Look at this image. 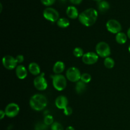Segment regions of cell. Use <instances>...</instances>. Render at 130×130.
<instances>
[{
	"label": "cell",
	"instance_id": "6da1fadb",
	"mask_svg": "<svg viewBox=\"0 0 130 130\" xmlns=\"http://www.w3.org/2000/svg\"><path fill=\"white\" fill-rule=\"evenodd\" d=\"M98 18V12L95 9L90 8L81 12L79 15V20L83 25L91 27L95 24Z\"/></svg>",
	"mask_w": 130,
	"mask_h": 130
},
{
	"label": "cell",
	"instance_id": "7a4b0ae2",
	"mask_svg": "<svg viewBox=\"0 0 130 130\" xmlns=\"http://www.w3.org/2000/svg\"><path fill=\"white\" fill-rule=\"evenodd\" d=\"M47 103V99L44 95L42 94H35L30 98L29 105L33 110L40 111L46 107Z\"/></svg>",
	"mask_w": 130,
	"mask_h": 130
},
{
	"label": "cell",
	"instance_id": "3957f363",
	"mask_svg": "<svg viewBox=\"0 0 130 130\" xmlns=\"http://www.w3.org/2000/svg\"><path fill=\"white\" fill-rule=\"evenodd\" d=\"M52 78L53 86L57 91H62L67 86V79L64 76L61 74H55L51 76Z\"/></svg>",
	"mask_w": 130,
	"mask_h": 130
},
{
	"label": "cell",
	"instance_id": "277c9868",
	"mask_svg": "<svg viewBox=\"0 0 130 130\" xmlns=\"http://www.w3.org/2000/svg\"><path fill=\"white\" fill-rule=\"evenodd\" d=\"M96 52L99 57L102 58L109 57L111 54V50L109 44L105 42H100L96 46Z\"/></svg>",
	"mask_w": 130,
	"mask_h": 130
},
{
	"label": "cell",
	"instance_id": "5b68a950",
	"mask_svg": "<svg viewBox=\"0 0 130 130\" xmlns=\"http://www.w3.org/2000/svg\"><path fill=\"white\" fill-rule=\"evenodd\" d=\"M43 17L44 19L52 22L58 21L59 18V13L55 9L52 7L46 8L43 11Z\"/></svg>",
	"mask_w": 130,
	"mask_h": 130
},
{
	"label": "cell",
	"instance_id": "8992f818",
	"mask_svg": "<svg viewBox=\"0 0 130 130\" xmlns=\"http://www.w3.org/2000/svg\"><path fill=\"white\" fill-rule=\"evenodd\" d=\"M81 72L79 70L74 67H70L66 72V77L69 81L73 83H77L81 79Z\"/></svg>",
	"mask_w": 130,
	"mask_h": 130
},
{
	"label": "cell",
	"instance_id": "52a82bcc",
	"mask_svg": "<svg viewBox=\"0 0 130 130\" xmlns=\"http://www.w3.org/2000/svg\"><path fill=\"white\" fill-rule=\"evenodd\" d=\"M44 75V73H42L39 76H36L34 79V87L39 91H44L48 87V83Z\"/></svg>",
	"mask_w": 130,
	"mask_h": 130
},
{
	"label": "cell",
	"instance_id": "ba28073f",
	"mask_svg": "<svg viewBox=\"0 0 130 130\" xmlns=\"http://www.w3.org/2000/svg\"><path fill=\"white\" fill-rule=\"evenodd\" d=\"M106 27L108 31L112 34H118L122 30V26L120 23L115 19L109 20L106 23Z\"/></svg>",
	"mask_w": 130,
	"mask_h": 130
},
{
	"label": "cell",
	"instance_id": "9c48e42d",
	"mask_svg": "<svg viewBox=\"0 0 130 130\" xmlns=\"http://www.w3.org/2000/svg\"><path fill=\"white\" fill-rule=\"evenodd\" d=\"M3 66L8 70H13L17 67L16 58L11 55H5L2 59Z\"/></svg>",
	"mask_w": 130,
	"mask_h": 130
},
{
	"label": "cell",
	"instance_id": "30bf717a",
	"mask_svg": "<svg viewBox=\"0 0 130 130\" xmlns=\"http://www.w3.org/2000/svg\"><path fill=\"white\" fill-rule=\"evenodd\" d=\"M20 111V107L15 103H10L8 104L5 108V114L8 118H14L17 116Z\"/></svg>",
	"mask_w": 130,
	"mask_h": 130
},
{
	"label": "cell",
	"instance_id": "8fae6325",
	"mask_svg": "<svg viewBox=\"0 0 130 130\" xmlns=\"http://www.w3.org/2000/svg\"><path fill=\"white\" fill-rule=\"evenodd\" d=\"M99 60V55L94 52H88L84 54L82 57L83 63L87 65H92L96 63Z\"/></svg>",
	"mask_w": 130,
	"mask_h": 130
},
{
	"label": "cell",
	"instance_id": "7c38bea8",
	"mask_svg": "<svg viewBox=\"0 0 130 130\" xmlns=\"http://www.w3.org/2000/svg\"><path fill=\"white\" fill-rule=\"evenodd\" d=\"M55 105L58 109L64 110L68 107V99L63 95L58 96L55 100Z\"/></svg>",
	"mask_w": 130,
	"mask_h": 130
},
{
	"label": "cell",
	"instance_id": "4fadbf2b",
	"mask_svg": "<svg viewBox=\"0 0 130 130\" xmlns=\"http://www.w3.org/2000/svg\"><path fill=\"white\" fill-rule=\"evenodd\" d=\"M15 73L17 77L20 79H24L27 76V71L22 65H19L15 69Z\"/></svg>",
	"mask_w": 130,
	"mask_h": 130
},
{
	"label": "cell",
	"instance_id": "5bb4252c",
	"mask_svg": "<svg viewBox=\"0 0 130 130\" xmlns=\"http://www.w3.org/2000/svg\"><path fill=\"white\" fill-rule=\"evenodd\" d=\"M66 14H67V17L71 19H77L79 15L77 9L74 6H69L67 8Z\"/></svg>",
	"mask_w": 130,
	"mask_h": 130
},
{
	"label": "cell",
	"instance_id": "9a60e30c",
	"mask_svg": "<svg viewBox=\"0 0 130 130\" xmlns=\"http://www.w3.org/2000/svg\"><path fill=\"white\" fill-rule=\"evenodd\" d=\"M29 71L34 76H38L41 73L40 67L36 62H32L29 65Z\"/></svg>",
	"mask_w": 130,
	"mask_h": 130
},
{
	"label": "cell",
	"instance_id": "2e32d148",
	"mask_svg": "<svg viewBox=\"0 0 130 130\" xmlns=\"http://www.w3.org/2000/svg\"><path fill=\"white\" fill-rule=\"evenodd\" d=\"M66 66L64 63L61 61H58L54 64L53 67V71L55 74H60L65 70Z\"/></svg>",
	"mask_w": 130,
	"mask_h": 130
},
{
	"label": "cell",
	"instance_id": "e0dca14e",
	"mask_svg": "<svg viewBox=\"0 0 130 130\" xmlns=\"http://www.w3.org/2000/svg\"><path fill=\"white\" fill-rule=\"evenodd\" d=\"M97 7L100 12L105 13L110 8V5H109V3L107 1L102 0V1H100V2H98Z\"/></svg>",
	"mask_w": 130,
	"mask_h": 130
},
{
	"label": "cell",
	"instance_id": "ac0fdd59",
	"mask_svg": "<svg viewBox=\"0 0 130 130\" xmlns=\"http://www.w3.org/2000/svg\"><path fill=\"white\" fill-rule=\"evenodd\" d=\"M86 89V83L81 81V80L79 81L78 82L76 83V87H75V90H76V93L77 94H83L85 91Z\"/></svg>",
	"mask_w": 130,
	"mask_h": 130
},
{
	"label": "cell",
	"instance_id": "d6986e66",
	"mask_svg": "<svg viewBox=\"0 0 130 130\" xmlns=\"http://www.w3.org/2000/svg\"><path fill=\"white\" fill-rule=\"evenodd\" d=\"M127 38H128V36L125 33L120 32L116 36V41L119 44H123L127 41Z\"/></svg>",
	"mask_w": 130,
	"mask_h": 130
},
{
	"label": "cell",
	"instance_id": "ffe728a7",
	"mask_svg": "<svg viewBox=\"0 0 130 130\" xmlns=\"http://www.w3.org/2000/svg\"><path fill=\"white\" fill-rule=\"evenodd\" d=\"M57 24L59 27L66 28L69 26L70 22L66 18H60L57 22Z\"/></svg>",
	"mask_w": 130,
	"mask_h": 130
},
{
	"label": "cell",
	"instance_id": "44dd1931",
	"mask_svg": "<svg viewBox=\"0 0 130 130\" xmlns=\"http://www.w3.org/2000/svg\"><path fill=\"white\" fill-rule=\"evenodd\" d=\"M104 66L107 69H112L114 67V65H115V62L114 60L110 57H107L104 60Z\"/></svg>",
	"mask_w": 130,
	"mask_h": 130
},
{
	"label": "cell",
	"instance_id": "7402d4cb",
	"mask_svg": "<svg viewBox=\"0 0 130 130\" xmlns=\"http://www.w3.org/2000/svg\"><path fill=\"white\" fill-rule=\"evenodd\" d=\"M80 80L85 83L87 84L91 81V76L88 73H83L81 74Z\"/></svg>",
	"mask_w": 130,
	"mask_h": 130
},
{
	"label": "cell",
	"instance_id": "603a6c76",
	"mask_svg": "<svg viewBox=\"0 0 130 130\" xmlns=\"http://www.w3.org/2000/svg\"><path fill=\"white\" fill-rule=\"evenodd\" d=\"M73 54L77 58H80V57H83V56L84 55V52L82 48L79 47H76L74 49Z\"/></svg>",
	"mask_w": 130,
	"mask_h": 130
},
{
	"label": "cell",
	"instance_id": "cb8c5ba5",
	"mask_svg": "<svg viewBox=\"0 0 130 130\" xmlns=\"http://www.w3.org/2000/svg\"><path fill=\"white\" fill-rule=\"evenodd\" d=\"M54 123V119L51 115H46L44 118V123L47 126H52Z\"/></svg>",
	"mask_w": 130,
	"mask_h": 130
},
{
	"label": "cell",
	"instance_id": "d4e9b609",
	"mask_svg": "<svg viewBox=\"0 0 130 130\" xmlns=\"http://www.w3.org/2000/svg\"><path fill=\"white\" fill-rule=\"evenodd\" d=\"M52 130H63V128L60 123L58 122H54L53 124L51 126Z\"/></svg>",
	"mask_w": 130,
	"mask_h": 130
},
{
	"label": "cell",
	"instance_id": "484cf974",
	"mask_svg": "<svg viewBox=\"0 0 130 130\" xmlns=\"http://www.w3.org/2000/svg\"><path fill=\"white\" fill-rule=\"evenodd\" d=\"M47 129H48V126L44 123H39L35 126V130H47Z\"/></svg>",
	"mask_w": 130,
	"mask_h": 130
},
{
	"label": "cell",
	"instance_id": "4316f807",
	"mask_svg": "<svg viewBox=\"0 0 130 130\" xmlns=\"http://www.w3.org/2000/svg\"><path fill=\"white\" fill-rule=\"evenodd\" d=\"M56 0H41L42 3L44 5L47 6H51V5H53L55 2Z\"/></svg>",
	"mask_w": 130,
	"mask_h": 130
},
{
	"label": "cell",
	"instance_id": "83f0119b",
	"mask_svg": "<svg viewBox=\"0 0 130 130\" xmlns=\"http://www.w3.org/2000/svg\"><path fill=\"white\" fill-rule=\"evenodd\" d=\"M63 113L66 116H70L72 114V108L70 107H67L66 109L63 110Z\"/></svg>",
	"mask_w": 130,
	"mask_h": 130
},
{
	"label": "cell",
	"instance_id": "f1b7e54d",
	"mask_svg": "<svg viewBox=\"0 0 130 130\" xmlns=\"http://www.w3.org/2000/svg\"><path fill=\"white\" fill-rule=\"evenodd\" d=\"M15 58H16V60H17V63H22L24 60V57L23 55H19L17 56Z\"/></svg>",
	"mask_w": 130,
	"mask_h": 130
},
{
	"label": "cell",
	"instance_id": "f546056e",
	"mask_svg": "<svg viewBox=\"0 0 130 130\" xmlns=\"http://www.w3.org/2000/svg\"><path fill=\"white\" fill-rule=\"evenodd\" d=\"M72 3L75 4V5H79L82 2L83 0H69Z\"/></svg>",
	"mask_w": 130,
	"mask_h": 130
},
{
	"label": "cell",
	"instance_id": "4dcf8cb0",
	"mask_svg": "<svg viewBox=\"0 0 130 130\" xmlns=\"http://www.w3.org/2000/svg\"><path fill=\"white\" fill-rule=\"evenodd\" d=\"M6 114H5V112L3 110H1L0 111V119H3L4 118V117L5 116Z\"/></svg>",
	"mask_w": 130,
	"mask_h": 130
},
{
	"label": "cell",
	"instance_id": "1f68e13d",
	"mask_svg": "<svg viewBox=\"0 0 130 130\" xmlns=\"http://www.w3.org/2000/svg\"><path fill=\"white\" fill-rule=\"evenodd\" d=\"M66 130H75V129L72 126H70L67 127Z\"/></svg>",
	"mask_w": 130,
	"mask_h": 130
},
{
	"label": "cell",
	"instance_id": "d6a6232c",
	"mask_svg": "<svg viewBox=\"0 0 130 130\" xmlns=\"http://www.w3.org/2000/svg\"><path fill=\"white\" fill-rule=\"evenodd\" d=\"M127 36H128V38L130 39V27L129 28V29L128 30V32H127Z\"/></svg>",
	"mask_w": 130,
	"mask_h": 130
},
{
	"label": "cell",
	"instance_id": "836d02e7",
	"mask_svg": "<svg viewBox=\"0 0 130 130\" xmlns=\"http://www.w3.org/2000/svg\"><path fill=\"white\" fill-rule=\"evenodd\" d=\"M93 1H97V2H100V1H102V0H93Z\"/></svg>",
	"mask_w": 130,
	"mask_h": 130
},
{
	"label": "cell",
	"instance_id": "e575fe53",
	"mask_svg": "<svg viewBox=\"0 0 130 130\" xmlns=\"http://www.w3.org/2000/svg\"><path fill=\"white\" fill-rule=\"evenodd\" d=\"M128 51H129V52L130 53V44H129V47H128Z\"/></svg>",
	"mask_w": 130,
	"mask_h": 130
},
{
	"label": "cell",
	"instance_id": "d590c367",
	"mask_svg": "<svg viewBox=\"0 0 130 130\" xmlns=\"http://www.w3.org/2000/svg\"><path fill=\"white\" fill-rule=\"evenodd\" d=\"M60 1H62V2H64V1H66V0H60Z\"/></svg>",
	"mask_w": 130,
	"mask_h": 130
}]
</instances>
